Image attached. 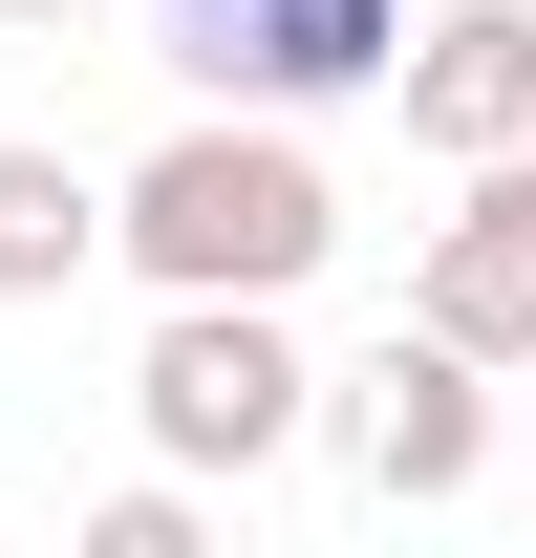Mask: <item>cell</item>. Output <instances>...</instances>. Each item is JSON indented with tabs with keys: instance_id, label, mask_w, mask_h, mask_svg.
<instances>
[{
	"instance_id": "1",
	"label": "cell",
	"mask_w": 536,
	"mask_h": 558,
	"mask_svg": "<svg viewBox=\"0 0 536 558\" xmlns=\"http://www.w3.org/2000/svg\"><path fill=\"white\" fill-rule=\"evenodd\" d=\"M108 258H130L150 301H301V279L343 258V194H322V150H301V130L194 108V130L108 194Z\"/></svg>"
},
{
	"instance_id": "2",
	"label": "cell",
	"mask_w": 536,
	"mask_h": 558,
	"mask_svg": "<svg viewBox=\"0 0 536 558\" xmlns=\"http://www.w3.org/2000/svg\"><path fill=\"white\" fill-rule=\"evenodd\" d=\"M130 429H150V473H279L301 429H322V365H301V323L279 301H150V365H130Z\"/></svg>"
},
{
	"instance_id": "3",
	"label": "cell",
	"mask_w": 536,
	"mask_h": 558,
	"mask_svg": "<svg viewBox=\"0 0 536 558\" xmlns=\"http://www.w3.org/2000/svg\"><path fill=\"white\" fill-rule=\"evenodd\" d=\"M322 409H343V473L387 494V515H429V494H472V473H494V365H472V344H429V323H387V344L343 365Z\"/></svg>"
},
{
	"instance_id": "4",
	"label": "cell",
	"mask_w": 536,
	"mask_h": 558,
	"mask_svg": "<svg viewBox=\"0 0 536 558\" xmlns=\"http://www.w3.org/2000/svg\"><path fill=\"white\" fill-rule=\"evenodd\" d=\"M387 108H407V150H451V172H515V150H536V0H429Z\"/></svg>"
},
{
	"instance_id": "5",
	"label": "cell",
	"mask_w": 536,
	"mask_h": 558,
	"mask_svg": "<svg viewBox=\"0 0 536 558\" xmlns=\"http://www.w3.org/2000/svg\"><path fill=\"white\" fill-rule=\"evenodd\" d=\"M407 323L472 365H536V172H472L429 215V258H407Z\"/></svg>"
},
{
	"instance_id": "6",
	"label": "cell",
	"mask_w": 536,
	"mask_h": 558,
	"mask_svg": "<svg viewBox=\"0 0 536 558\" xmlns=\"http://www.w3.org/2000/svg\"><path fill=\"white\" fill-rule=\"evenodd\" d=\"M86 258H108V194H86L65 150H22V130H0V301H65Z\"/></svg>"
},
{
	"instance_id": "7",
	"label": "cell",
	"mask_w": 536,
	"mask_h": 558,
	"mask_svg": "<svg viewBox=\"0 0 536 558\" xmlns=\"http://www.w3.org/2000/svg\"><path fill=\"white\" fill-rule=\"evenodd\" d=\"M65 558H215V494H194V473H150V494H108Z\"/></svg>"
},
{
	"instance_id": "8",
	"label": "cell",
	"mask_w": 536,
	"mask_h": 558,
	"mask_svg": "<svg viewBox=\"0 0 536 558\" xmlns=\"http://www.w3.org/2000/svg\"><path fill=\"white\" fill-rule=\"evenodd\" d=\"M0 22H86V0H0Z\"/></svg>"
},
{
	"instance_id": "9",
	"label": "cell",
	"mask_w": 536,
	"mask_h": 558,
	"mask_svg": "<svg viewBox=\"0 0 536 558\" xmlns=\"http://www.w3.org/2000/svg\"><path fill=\"white\" fill-rule=\"evenodd\" d=\"M515 172H536V150H515Z\"/></svg>"
}]
</instances>
